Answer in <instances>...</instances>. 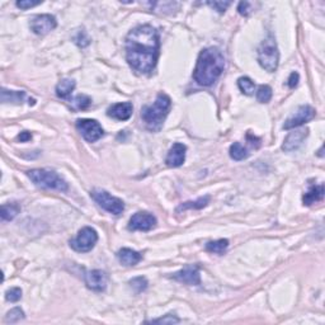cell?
<instances>
[{"label": "cell", "mask_w": 325, "mask_h": 325, "mask_svg": "<svg viewBox=\"0 0 325 325\" xmlns=\"http://www.w3.org/2000/svg\"><path fill=\"white\" fill-rule=\"evenodd\" d=\"M160 38L156 28L150 24L137 26L126 37V59L133 70L149 74L156 66Z\"/></svg>", "instance_id": "cell-1"}, {"label": "cell", "mask_w": 325, "mask_h": 325, "mask_svg": "<svg viewBox=\"0 0 325 325\" xmlns=\"http://www.w3.org/2000/svg\"><path fill=\"white\" fill-rule=\"evenodd\" d=\"M225 69V58L217 47H207L199 52L193 79L198 85L211 86L221 76Z\"/></svg>", "instance_id": "cell-2"}, {"label": "cell", "mask_w": 325, "mask_h": 325, "mask_svg": "<svg viewBox=\"0 0 325 325\" xmlns=\"http://www.w3.org/2000/svg\"><path fill=\"white\" fill-rule=\"evenodd\" d=\"M172 108V99L165 93H159L151 106L142 107L141 117L150 131H160Z\"/></svg>", "instance_id": "cell-3"}, {"label": "cell", "mask_w": 325, "mask_h": 325, "mask_svg": "<svg viewBox=\"0 0 325 325\" xmlns=\"http://www.w3.org/2000/svg\"><path fill=\"white\" fill-rule=\"evenodd\" d=\"M27 176L35 186L42 190H56L60 192H66L69 190L66 181L54 170L32 169L27 172Z\"/></svg>", "instance_id": "cell-4"}, {"label": "cell", "mask_w": 325, "mask_h": 325, "mask_svg": "<svg viewBox=\"0 0 325 325\" xmlns=\"http://www.w3.org/2000/svg\"><path fill=\"white\" fill-rule=\"evenodd\" d=\"M258 61L259 65L269 72L276 71L279 63V52L277 49L276 40L272 35L268 36L262 41L258 47Z\"/></svg>", "instance_id": "cell-5"}, {"label": "cell", "mask_w": 325, "mask_h": 325, "mask_svg": "<svg viewBox=\"0 0 325 325\" xmlns=\"http://www.w3.org/2000/svg\"><path fill=\"white\" fill-rule=\"evenodd\" d=\"M90 196L98 203V206H101L103 210H106L107 212L112 213V215L118 216L125 211L124 201L118 198V197L110 195L107 191L95 188V190H93L92 192H90Z\"/></svg>", "instance_id": "cell-6"}, {"label": "cell", "mask_w": 325, "mask_h": 325, "mask_svg": "<svg viewBox=\"0 0 325 325\" xmlns=\"http://www.w3.org/2000/svg\"><path fill=\"white\" fill-rule=\"evenodd\" d=\"M98 242V234L90 226L83 227L78 233L76 238L70 240V247L79 253H88L94 248Z\"/></svg>", "instance_id": "cell-7"}, {"label": "cell", "mask_w": 325, "mask_h": 325, "mask_svg": "<svg viewBox=\"0 0 325 325\" xmlns=\"http://www.w3.org/2000/svg\"><path fill=\"white\" fill-rule=\"evenodd\" d=\"M76 130L81 133L84 140L88 142H95L98 141L99 138L104 135V131L98 121L95 120H89V118H81L78 120L76 124Z\"/></svg>", "instance_id": "cell-8"}, {"label": "cell", "mask_w": 325, "mask_h": 325, "mask_svg": "<svg viewBox=\"0 0 325 325\" xmlns=\"http://www.w3.org/2000/svg\"><path fill=\"white\" fill-rule=\"evenodd\" d=\"M317 116V111L314 110L311 106H301L299 107V110L294 113V115L288 117L286 120L285 125H283V129L285 130H294L297 129V127L302 126V125L308 124L311 120H314V117Z\"/></svg>", "instance_id": "cell-9"}, {"label": "cell", "mask_w": 325, "mask_h": 325, "mask_svg": "<svg viewBox=\"0 0 325 325\" xmlns=\"http://www.w3.org/2000/svg\"><path fill=\"white\" fill-rule=\"evenodd\" d=\"M156 226V217L153 213L140 211L130 219L129 230L132 231H150Z\"/></svg>", "instance_id": "cell-10"}, {"label": "cell", "mask_w": 325, "mask_h": 325, "mask_svg": "<svg viewBox=\"0 0 325 325\" xmlns=\"http://www.w3.org/2000/svg\"><path fill=\"white\" fill-rule=\"evenodd\" d=\"M58 22L56 18L51 14H40L32 18L29 27L31 31L38 36H45L56 28Z\"/></svg>", "instance_id": "cell-11"}, {"label": "cell", "mask_w": 325, "mask_h": 325, "mask_svg": "<svg viewBox=\"0 0 325 325\" xmlns=\"http://www.w3.org/2000/svg\"><path fill=\"white\" fill-rule=\"evenodd\" d=\"M173 279H176L178 282L184 283L188 286H198L201 285V276H199V267L198 265H187L179 272L174 273L172 276Z\"/></svg>", "instance_id": "cell-12"}, {"label": "cell", "mask_w": 325, "mask_h": 325, "mask_svg": "<svg viewBox=\"0 0 325 325\" xmlns=\"http://www.w3.org/2000/svg\"><path fill=\"white\" fill-rule=\"evenodd\" d=\"M85 285L89 290L95 291V292H102L106 290L107 282H108V277H107L106 272L101 269H93L86 272L85 276Z\"/></svg>", "instance_id": "cell-13"}, {"label": "cell", "mask_w": 325, "mask_h": 325, "mask_svg": "<svg viewBox=\"0 0 325 325\" xmlns=\"http://www.w3.org/2000/svg\"><path fill=\"white\" fill-rule=\"evenodd\" d=\"M309 136V130L308 129H301V130H295L292 132H290L287 135V137L285 138L283 141L282 149L286 153H291V151H295V150L299 149L305 138Z\"/></svg>", "instance_id": "cell-14"}, {"label": "cell", "mask_w": 325, "mask_h": 325, "mask_svg": "<svg viewBox=\"0 0 325 325\" xmlns=\"http://www.w3.org/2000/svg\"><path fill=\"white\" fill-rule=\"evenodd\" d=\"M133 112V106L131 102H124V103H117L111 106L107 110V116L117 121H127L131 118Z\"/></svg>", "instance_id": "cell-15"}, {"label": "cell", "mask_w": 325, "mask_h": 325, "mask_svg": "<svg viewBox=\"0 0 325 325\" xmlns=\"http://www.w3.org/2000/svg\"><path fill=\"white\" fill-rule=\"evenodd\" d=\"M186 153H187V146L181 144V142H177L170 147L167 159H165V163L170 168L181 167L186 160Z\"/></svg>", "instance_id": "cell-16"}, {"label": "cell", "mask_w": 325, "mask_h": 325, "mask_svg": "<svg viewBox=\"0 0 325 325\" xmlns=\"http://www.w3.org/2000/svg\"><path fill=\"white\" fill-rule=\"evenodd\" d=\"M117 258L126 267H132L141 260L142 256L138 252L132 251L130 248H122L121 251H118Z\"/></svg>", "instance_id": "cell-17"}, {"label": "cell", "mask_w": 325, "mask_h": 325, "mask_svg": "<svg viewBox=\"0 0 325 325\" xmlns=\"http://www.w3.org/2000/svg\"><path fill=\"white\" fill-rule=\"evenodd\" d=\"M323 198H324V184H319V186H311L309 188L308 192L302 196V202L306 206H311L317 202L323 201Z\"/></svg>", "instance_id": "cell-18"}, {"label": "cell", "mask_w": 325, "mask_h": 325, "mask_svg": "<svg viewBox=\"0 0 325 325\" xmlns=\"http://www.w3.org/2000/svg\"><path fill=\"white\" fill-rule=\"evenodd\" d=\"M26 99V92H18V90H8L5 88L1 89V102L3 103L22 104Z\"/></svg>", "instance_id": "cell-19"}, {"label": "cell", "mask_w": 325, "mask_h": 325, "mask_svg": "<svg viewBox=\"0 0 325 325\" xmlns=\"http://www.w3.org/2000/svg\"><path fill=\"white\" fill-rule=\"evenodd\" d=\"M75 85L76 84H75L72 79H61L58 85H56V95H58L59 98H67L72 93V90L75 89Z\"/></svg>", "instance_id": "cell-20"}, {"label": "cell", "mask_w": 325, "mask_h": 325, "mask_svg": "<svg viewBox=\"0 0 325 325\" xmlns=\"http://www.w3.org/2000/svg\"><path fill=\"white\" fill-rule=\"evenodd\" d=\"M208 203H210V196L199 197V198L196 199V201H188V202H184V203H182L181 206L177 208V211H178V212H181V211L190 210V208H195V210H201V208L206 207Z\"/></svg>", "instance_id": "cell-21"}, {"label": "cell", "mask_w": 325, "mask_h": 325, "mask_svg": "<svg viewBox=\"0 0 325 325\" xmlns=\"http://www.w3.org/2000/svg\"><path fill=\"white\" fill-rule=\"evenodd\" d=\"M20 207L18 203H8L1 206V220L4 221H12L15 216L19 213Z\"/></svg>", "instance_id": "cell-22"}, {"label": "cell", "mask_w": 325, "mask_h": 325, "mask_svg": "<svg viewBox=\"0 0 325 325\" xmlns=\"http://www.w3.org/2000/svg\"><path fill=\"white\" fill-rule=\"evenodd\" d=\"M227 248H229V240L227 239H219L206 244V251L213 254H224Z\"/></svg>", "instance_id": "cell-23"}, {"label": "cell", "mask_w": 325, "mask_h": 325, "mask_svg": "<svg viewBox=\"0 0 325 325\" xmlns=\"http://www.w3.org/2000/svg\"><path fill=\"white\" fill-rule=\"evenodd\" d=\"M249 154L251 153L248 151V149H245L240 142H234L230 146V156L231 159H234V160L236 161L244 160V159H247L248 156H249Z\"/></svg>", "instance_id": "cell-24"}, {"label": "cell", "mask_w": 325, "mask_h": 325, "mask_svg": "<svg viewBox=\"0 0 325 325\" xmlns=\"http://www.w3.org/2000/svg\"><path fill=\"white\" fill-rule=\"evenodd\" d=\"M238 86H239V89L247 95L254 94V90H256V84H254V81L252 80L251 78H248V76H242V78H239V80H238Z\"/></svg>", "instance_id": "cell-25"}, {"label": "cell", "mask_w": 325, "mask_h": 325, "mask_svg": "<svg viewBox=\"0 0 325 325\" xmlns=\"http://www.w3.org/2000/svg\"><path fill=\"white\" fill-rule=\"evenodd\" d=\"M72 107H74L75 110H86L88 107L92 104V99H90V97H88V95L85 94H79L76 95L74 99H72L71 102Z\"/></svg>", "instance_id": "cell-26"}, {"label": "cell", "mask_w": 325, "mask_h": 325, "mask_svg": "<svg viewBox=\"0 0 325 325\" xmlns=\"http://www.w3.org/2000/svg\"><path fill=\"white\" fill-rule=\"evenodd\" d=\"M272 98V88L269 85H260L257 90V101L259 103H268Z\"/></svg>", "instance_id": "cell-27"}, {"label": "cell", "mask_w": 325, "mask_h": 325, "mask_svg": "<svg viewBox=\"0 0 325 325\" xmlns=\"http://www.w3.org/2000/svg\"><path fill=\"white\" fill-rule=\"evenodd\" d=\"M147 279L145 277H135L130 281V286L135 291L136 294H140L142 291H145L147 288Z\"/></svg>", "instance_id": "cell-28"}, {"label": "cell", "mask_w": 325, "mask_h": 325, "mask_svg": "<svg viewBox=\"0 0 325 325\" xmlns=\"http://www.w3.org/2000/svg\"><path fill=\"white\" fill-rule=\"evenodd\" d=\"M24 319V313L20 308H14L6 314L5 317V323H10V324H14V323H18L19 320Z\"/></svg>", "instance_id": "cell-29"}, {"label": "cell", "mask_w": 325, "mask_h": 325, "mask_svg": "<svg viewBox=\"0 0 325 325\" xmlns=\"http://www.w3.org/2000/svg\"><path fill=\"white\" fill-rule=\"evenodd\" d=\"M22 299V290L19 287H13L5 292V300L9 302H18Z\"/></svg>", "instance_id": "cell-30"}, {"label": "cell", "mask_w": 325, "mask_h": 325, "mask_svg": "<svg viewBox=\"0 0 325 325\" xmlns=\"http://www.w3.org/2000/svg\"><path fill=\"white\" fill-rule=\"evenodd\" d=\"M179 322H181V320H179L174 314H167L165 317L160 318V319L151 320L150 323H154V324H177V323Z\"/></svg>", "instance_id": "cell-31"}, {"label": "cell", "mask_w": 325, "mask_h": 325, "mask_svg": "<svg viewBox=\"0 0 325 325\" xmlns=\"http://www.w3.org/2000/svg\"><path fill=\"white\" fill-rule=\"evenodd\" d=\"M207 4L211 6V8L217 10L220 14L226 12V9L231 5L230 1H207Z\"/></svg>", "instance_id": "cell-32"}, {"label": "cell", "mask_w": 325, "mask_h": 325, "mask_svg": "<svg viewBox=\"0 0 325 325\" xmlns=\"http://www.w3.org/2000/svg\"><path fill=\"white\" fill-rule=\"evenodd\" d=\"M75 42H76V45H78L79 47L84 49V47H86L90 43V38L86 36L85 32L80 31L78 35H76V37H75Z\"/></svg>", "instance_id": "cell-33"}, {"label": "cell", "mask_w": 325, "mask_h": 325, "mask_svg": "<svg viewBox=\"0 0 325 325\" xmlns=\"http://www.w3.org/2000/svg\"><path fill=\"white\" fill-rule=\"evenodd\" d=\"M252 4L249 1H240L239 5H238V12H239L240 15L243 17H248L252 12Z\"/></svg>", "instance_id": "cell-34"}, {"label": "cell", "mask_w": 325, "mask_h": 325, "mask_svg": "<svg viewBox=\"0 0 325 325\" xmlns=\"http://www.w3.org/2000/svg\"><path fill=\"white\" fill-rule=\"evenodd\" d=\"M42 1H32V0H20V1H17V6L20 9H29L32 6L40 5Z\"/></svg>", "instance_id": "cell-35"}, {"label": "cell", "mask_w": 325, "mask_h": 325, "mask_svg": "<svg viewBox=\"0 0 325 325\" xmlns=\"http://www.w3.org/2000/svg\"><path fill=\"white\" fill-rule=\"evenodd\" d=\"M299 80H300V75L297 74V72H292V74L290 75V78H288V86H290L291 89H294V88H296L297 84H299Z\"/></svg>", "instance_id": "cell-36"}, {"label": "cell", "mask_w": 325, "mask_h": 325, "mask_svg": "<svg viewBox=\"0 0 325 325\" xmlns=\"http://www.w3.org/2000/svg\"><path fill=\"white\" fill-rule=\"evenodd\" d=\"M32 138V133L28 132V131H23V132H20L19 135H18V140H19L20 142H27L29 141Z\"/></svg>", "instance_id": "cell-37"}]
</instances>
